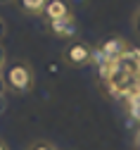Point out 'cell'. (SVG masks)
I'll return each instance as SVG.
<instances>
[{"label": "cell", "instance_id": "cell-1", "mask_svg": "<svg viewBox=\"0 0 140 150\" xmlns=\"http://www.w3.org/2000/svg\"><path fill=\"white\" fill-rule=\"evenodd\" d=\"M100 74L112 96L126 100L135 91H140V50L131 48L114 62L100 64Z\"/></svg>", "mask_w": 140, "mask_h": 150}, {"label": "cell", "instance_id": "cell-2", "mask_svg": "<svg viewBox=\"0 0 140 150\" xmlns=\"http://www.w3.org/2000/svg\"><path fill=\"white\" fill-rule=\"evenodd\" d=\"M3 81L7 93L24 96V93H31L36 88V71L26 60H10L3 69Z\"/></svg>", "mask_w": 140, "mask_h": 150}, {"label": "cell", "instance_id": "cell-3", "mask_svg": "<svg viewBox=\"0 0 140 150\" xmlns=\"http://www.w3.org/2000/svg\"><path fill=\"white\" fill-rule=\"evenodd\" d=\"M93 45H88L86 41H74L69 43L64 50H62V62L69 67V69H83L90 64L93 60Z\"/></svg>", "mask_w": 140, "mask_h": 150}, {"label": "cell", "instance_id": "cell-4", "mask_svg": "<svg viewBox=\"0 0 140 150\" xmlns=\"http://www.w3.org/2000/svg\"><path fill=\"white\" fill-rule=\"evenodd\" d=\"M133 45L126 41V38H121V36H112V38H107V41H102L97 48H95V52H97V60H100V64H107V62H114L116 57H121L124 52H128Z\"/></svg>", "mask_w": 140, "mask_h": 150}, {"label": "cell", "instance_id": "cell-5", "mask_svg": "<svg viewBox=\"0 0 140 150\" xmlns=\"http://www.w3.org/2000/svg\"><path fill=\"white\" fill-rule=\"evenodd\" d=\"M45 24H48V31L55 36V38H67V41H71V38H76V33H78V24H76V19H74V14L67 17V19L45 22Z\"/></svg>", "mask_w": 140, "mask_h": 150}, {"label": "cell", "instance_id": "cell-6", "mask_svg": "<svg viewBox=\"0 0 140 150\" xmlns=\"http://www.w3.org/2000/svg\"><path fill=\"white\" fill-rule=\"evenodd\" d=\"M71 5H69V0H50L43 17H45V22H59V19H67V17H71Z\"/></svg>", "mask_w": 140, "mask_h": 150}, {"label": "cell", "instance_id": "cell-7", "mask_svg": "<svg viewBox=\"0 0 140 150\" xmlns=\"http://www.w3.org/2000/svg\"><path fill=\"white\" fill-rule=\"evenodd\" d=\"M14 3L19 5V10H22L24 14H29V17H43V12H45L50 0H14Z\"/></svg>", "mask_w": 140, "mask_h": 150}, {"label": "cell", "instance_id": "cell-8", "mask_svg": "<svg viewBox=\"0 0 140 150\" xmlns=\"http://www.w3.org/2000/svg\"><path fill=\"white\" fill-rule=\"evenodd\" d=\"M124 110H126V115H128L131 122L140 124V91H135L133 96H128L124 100Z\"/></svg>", "mask_w": 140, "mask_h": 150}, {"label": "cell", "instance_id": "cell-9", "mask_svg": "<svg viewBox=\"0 0 140 150\" xmlns=\"http://www.w3.org/2000/svg\"><path fill=\"white\" fill-rule=\"evenodd\" d=\"M26 150H59V148L50 141H33V143H29Z\"/></svg>", "mask_w": 140, "mask_h": 150}, {"label": "cell", "instance_id": "cell-10", "mask_svg": "<svg viewBox=\"0 0 140 150\" xmlns=\"http://www.w3.org/2000/svg\"><path fill=\"white\" fill-rule=\"evenodd\" d=\"M131 24H133V29H135V33L140 36V7L133 12V17H131Z\"/></svg>", "mask_w": 140, "mask_h": 150}, {"label": "cell", "instance_id": "cell-11", "mask_svg": "<svg viewBox=\"0 0 140 150\" xmlns=\"http://www.w3.org/2000/svg\"><path fill=\"white\" fill-rule=\"evenodd\" d=\"M5 64H7V52H5V48H3V45H0V74H3Z\"/></svg>", "mask_w": 140, "mask_h": 150}, {"label": "cell", "instance_id": "cell-12", "mask_svg": "<svg viewBox=\"0 0 140 150\" xmlns=\"http://www.w3.org/2000/svg\"><path fill=\"white\" fill-rule=\"evenodd\" d=\"M5 36H7V24H5V19H3V17H0V41H3Z\"/></svg>", "mask_w": 140, "mask_h": 150}, {"label": "cell", "instance_id": "cell-13", "mask_svg": "<svg viewBox=\"0 0 140 150\" xmlns=\"http://www.w3.org/2000/svg\"><path fill=\"white\" fill-rule=\"evenodd\" d=\"M5 100H7V98H5V93H3V96H0V115L5 112Z\"/></svg>", "mask_w": 140, "mask_h": 150}, {"label": "cell", "instance_id": "cell-14", "mask_svg": "<svg viewBox=\"0 0 140 150\" xmlns=\"http://www.w3.org/2000/svg\"><path fill=\"white\" fill-rule=\"evenodd\" d=\"M3 93H7V91H5V81H3V74H0V96H3Z\"/></svg>", "mask_w": 140, "mask_h": 150}, {"label": "cell", "instance_id": "cell-15", "mask_svg": "<svg viewBox=\"0 0 140 150\" xmlns=\"http://www.w3.org/2000/svg\"><path fill=\"white\" fill-rule=\"evenodd\" d=\"M135 148L140 150V129H138V134H135Z\"/></svg>", "mask_w": 140, "mask_h": 150}, {"label": "cell", "instance_id": "cell-16", "mask_svg": "<svg viewBox=\"0 0 140 150\" xmlns=\"http://www.w3.org/2000/svg\"><path fill=\"white\" fill-rule=\"evenodd\" d=\"M0 150H10V148H7V145H5L3 141H0Z\"/></svg>", "mask_w": 140, "mask_h": 150}, {"label": "cell", "instance_id": "cell-17", "mask_svg": "<svg viewBox=\"0 0 140 150\" xmlns=\"http://www.w3.org/2000/svg\"><path fill=\"white\" fill-rule=\"evenodd\" d=\"M0 3H12V0H0Z\"/></svg>", "mask_w": 140, "mask_h": 150}]
</instances>
